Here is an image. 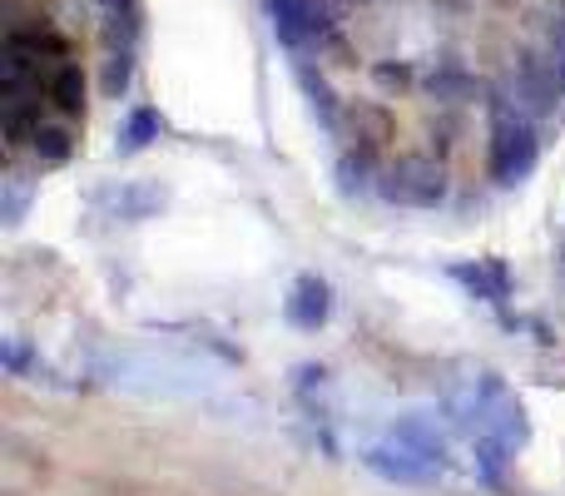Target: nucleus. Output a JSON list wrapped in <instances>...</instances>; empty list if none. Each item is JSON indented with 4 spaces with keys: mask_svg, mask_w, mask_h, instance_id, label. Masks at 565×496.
I'll return each instance as SVG.
<instances>
[{
    "mask_svg": "<svg viewBox=\"0 0 565 496\" xmlns=\"http://www.w3.org/2000/svg\"><path fill=\"white\" fill-rule=\"evenodd\" d=\"M427 89H431L437 99H461V95H471V75H467V70H457V65L431 70V75H427Z\"/></svg>",
    "mask_w": 565,
    "mask_h": 496,
    "instance_id": "ddd939ff",
    "label": "nucleus"
},
{
    "mask_svg": "<svg viewBox=\"0 0 565 496\" xmlns=\"http://www.w3.org/2000/svg\"><path fill=\"white\" fill-rule=\"evenodd\" d=\"M511 99L521 105V115H531V119H541V115H551L556 109V99H561V75H556V65L551 60H536V55H526L516 65V75H511Z\"/></svg>",
    "mask_w": 565,
    "mask_h": 496,
    "instance_id": "20e7f679",
    "label": "nucleus"
},
{
    "mask_svg": "<svg viewBox=\"0 0 565 496\" xmlns=\"http://www.w3.org/2000/svg\"><path fill=\"white\" fill-rule=\"evenodd\" d=\"M377 194L402 209H437L447 199V175L437 165H427V159H402V165L382 169Z\"/></svg>",
    "mask_w": 565,
    "mask_h": 496,
    "instance_id": "f03ea898",
    "label": "nucleus"
},
{
    "mask_svg": "<svg viewBox=\"0 0 565 496\" xmlns=\"http://www.w3.org/2000/svg\"><path fill=\"white\" fill-rule=\"evenodd\" d=\"M561 10H565V0H561Z\"/></svg>",
    "mask_w": 565,
    "mask_h": 496,
    "instance_id": "6ab92c4d",
    "label": "nucleus"
},
{
    "mask_svg": "<svg viewBox=\"0 0 565 496\" xmlns=\"http://www.w3.org/2000/svg\"><path fill=\"white\" fill-rule=\"evenodd\" d=\"M268 20H274V35L282 45H308V40L332 35V6L328 0H264Z\"/></svg>",
    "mask_w": 565,
    "mask_h": 496,
    "instance_id": "7ed1b4c3",
    "label": "nucleus"
},
{
    "mask_svg": "<svg viewBox=\"0 0 565 496\" xmlns=\"http://www.w3.org/2000/svg\"><path fill=\"white\" fill-rule=\"evenodd\" d=\"M551 65H556L561 85H565V10L551 20Z\"/></svg>",
    "mask_w": 565,
    "mask_h": 496,
    "instance_id": "dca6fc26",
    "label": "nucleus"
},
{
    "mask_svg": "<svg viewBox=\"0 0 565 496\" xmlns=\"http://www.w3.org/2000/svg\"><path fill=\"white\" fill-rule=\"evenodd\" d=\"M536 119L521 115L511 89H491V179L497 184H521L536 169Z\"/></svg>",
    "mask_w": 565,
    "mask_h": 496,
    "instance_id": "f257e3e1",
    "label": "nucleus"
},
{
    "mask_svg": "<svg viewBox=\"0 0 565 496\" xmlns=\"http://www.w3.org/2000/svg\"><path fill=\"white\" fill-rule=\"evenodd\" d=\"M95 6L115 10V15H119V10H125V15H139V10H135V0H95Z\"/></svg>",
    "mask_w": 565,
    "mask_h": 496,
    "instance_id": "a211bd4d",
    "label": "nucleus"
},
{
    "mask_svg": "<svg viewBox=\"0 0 565 496\" xmlns=\"http://www.w3.org/2000/svg\"><path fill=\"white\" fill-rule=\"evenodd\" d=\"M451 278L457 283H467L477 298H487V303H501L507 298V268L501 263H451Z\"/></svg>",
    "mask_w": 565,
    "mask_h": 496,
    "instance_id": "1a4fd4ad",
    "label": "nucleus"
},
{
    "mask_svg": "<svg viewBox=\"0 0 565 496\" xmlns=\"http://www.w3.org/2000/svg\"><path fill=\"white\" fill-rule=\"evenodd\" d=\"M30 149H35V159H45V165H60V159H70V129L35 125V135H30Z\"/></svg>",
    "mask_w": 565,
    "mask_h": 496,
    "instance_id": "f8f14e48",
    "label": "nucleus"
},
{
    "mask_svg": "<svg viewBox=\"0 0 565 496\" xmlns=\"http://www.w3.org/2000/svg\"><path fill=\"white\" fill-rule=\"evenodd\" d=\"M129 75H135V55H129V45H119L115 55H109V65H105V89L109 95H125Z\"/></svg>",
    "mask_w": 565,
    "mask_h": 496,
    "instance_id": "4468645a",
    "label": "nucleus"
},
{
    "mask_svg": "<svg viewBox=\"0 0 565 496\" xmlns=\"http://www.w3.org/2000/svg\"><path fill=\"white\" fill-rule=\"evenodd\" d=\"M511 452H516V442H511V437H501V432H477V472L487 482H501Z\"/></svg>",
    "mask_w": 565,
    "mask_h": 496,
    "instance_id": "9d476101",
    "label": "nucleus"
},
{
    "mask_svg": "<svg viewBox=\"0 0 565 496\" xmlns=\"http://www.w3.org/2000/svg\"><path fill=\"white\" fill-rule=\"evenodd\" d=\"M45 99L60 109V115H79V105H85V75H79V65L60 60V65L45 75Z\"/></svg>",
    "mask_w": 565,
    "mask_h": 496,
    "instance_id": "6e6552de",
    "label": "nucleus"
},
{
    "mask_svg": "<svg viewBox=\"0 0 565 496\" xmlns=\"http://www.w3.org/2000/svg\"><path fill=\"white\" fill-rule=\"evenodd\" d=\"M0 358H6V368H10V372H25V362H30L20 342H6V348H0Z\"/></svg>",
    "mask_w": 565,
    "mask_h": 496,
    "instance_id": "f3484780",
    "label": "nucleus"
},
{
    "mask_svg": "<svg viewBox=\"0 0 565 496\" xmlns=\"http://www.w3.org/2000/svg\"><path fill=\"white\" fill-rule=\"evenodd\" d=\"M25 199H30V184H25V179H20V175H6V209H0V214H6V224H15V219H20Z\"/></svg>",
    "mask_w": 565,
    "mask_h": 496,
    "instance_id": "2eb2a0df",
    "label": "nucleus"
},
{
    "mask_svg": "<svg viewBox=\"0 0 565 496\" xmlns=\"http://www.w3.org/2000/svg\"><path fill=\"white\" fill-rule=\"evenodd\" d=\"M387 437H397L402 447H412L417 457H427L431 467H441V462H447V437H441V432L431 428L427 418H402V422H392Z\"/></svg>",
    "mask_w": 565,
    "mask_h": 496,
    "instance_id": "0eeeda50",
    "label": "nucleus"
},
{
    "mask_svg": "<svg viewBox=\"0 0 565 496\" xmlns=\"http://www.w3.org/2000/svg\"><path fill=\"white\" fill-rule=\"evenodd\" d=\"M362 462H367V472H377L382 482H397V487H427V482L441 472V467H431L427 457H417L412 447H402L397 437L367 447V457H362Z\"/></svg>",
    "mask_w": 565,
    "mask_h": 496,
    "instance_id": "39448f33",
    "label": "nucleus"
},
{
    "mask_svg": "<svg viewBox=\"0 0 565 496\" xmlns=\"http://www.w3.org/2000/svg\"><path fill=\"white\" fill-rule=\"evenodd\" d=\"M328 283L322 278H312V273H302L298 283H292V293H288V303H282V313H288V323L292 328H322L328 323Z\"/></svg>",
    "mask_w": 565,
    "mask_h": 496,
    "instance_id": "423d86ee",
    "label": "nucleus"
},
{
    "mask_svg": "<svg viewBox=\"0 0 565 496\" xmlns=\"http://www.w3.org/2000/svg\"><path fill=\"white\" fill-rule=\"evenodd\" d=\"M164 135V119H159V109H135V115L125 119V135H119V149L125 155H135V149H145L149 139Z\"/></svg>",
    "mask_w": 565,
    "mask_h": 496,
    "instance_id": "9b49d317",
    "label": "nucleus"
}]
</instances>
